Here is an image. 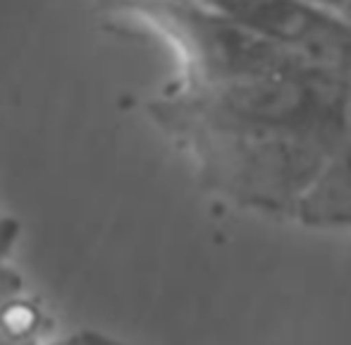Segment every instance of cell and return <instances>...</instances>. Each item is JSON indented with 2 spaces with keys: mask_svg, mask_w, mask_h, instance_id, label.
<instances>
[{
  "mask_svg": "<svg viewBox=\"0 0 351 345\" xmlns=\"http://www.w3.org/2000/svg\"><path fill=\"white\" fill-rule=\"evenodd\" d=\"M220 187L256 204L311 194L351 127L344 82L306 58L208 80L162 111Z\"/></svg>",
  "mask_w": 351,
  "mask_h": 345,
  "instance_id": "obj_1",
  "label": "cell"
},
{
  "mask_svg": "<svg viewBox=\"0 0 351 345\" xmlns=\"http://www.w3.org/2000/svg\"><path fill=\"white\" fill-rule=\"evenodd\" d=\"M220 14L232 22L263 32L273 43H294L304 48L315 65H351V38L323 17H313L308 10L291 0H210Z\"/></svg>",
  "mask_w": 351,
  "mask_h": 345,
  "instance_id": "obj_2",
  "label": "cell"
},
{
  "mask_svg": "<svg viewBox=\"0 0 351 345\" xmlns=\"http://www.w3.org/2000/svg\"><path fill=\"white\" fill-rule=\"evenodd\" d=\"M301 209L325 214L330 219L339 216V219L351 221V127L342 149L337 151L318 185L304 199Z\"/></svg>",
  "mask_w": 351,
  "mask_h": 345,
  "instance_id": "obj_3",
  "label": "cell"
},
{
  "mask_svg": "<svg viewBox=\"0 0 351 345\" xmlns=\"http://www.w3.org/2000/svg\"><path fill=\"white\" fill-rule=\"evenodd\" d=\"M14 235H17L14 225L0 216V331H10L12 336L19 331H29L36 324V314L19 300L17 276L5 266Z\"/></svg>",
  "mask_w": 351,
  "mask_h": 345,
  "instance_id": "obj_4",
  "label": "cell"
}]
</instances>
